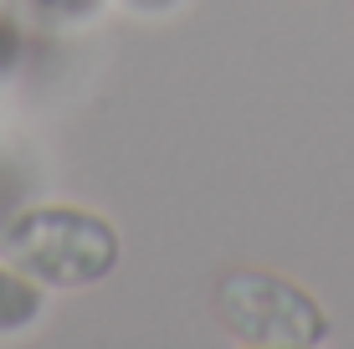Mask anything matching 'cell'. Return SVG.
<instances>
[{
    "label": "cell",
    "mask_w": 354,
    "mask_h": 349,
    "mask_svg": "<svg viewBox=\"0 0 354 349\" xmlns=\"http://www.w3.org/2000/svg\"><path fill=\"white\" fill-rule=\"evenodd\" d=\"M0 252L16 272L46 287H93L113 272L118 236L103 216L67 211V206H36L21 211L0 236Z\"/></svg>",
    "instance_id": "6da1fadb"
},
{
    "label": "cell",
    "mask_w": 354,
    "mask_h": 349,
    "mask_svg": "<svg viewBox=\"0 0 354 349\" xmlns=\"http://www.w3.org/2000/svg\"><path fill=\"white\" fill-rule=\"evenodd\" d=\"M216 308H221V323L247 344L298 349V344H319L328 334L324 308L298 283L272 278V272H231L216 293Z\"/></svg>",
    "instance_id": "7a4b0ae2"
},
{
    "label": "cell",
    "mask_w": 354,
    "mask_h": 349,
    "mask_svg": "<svg viewBox=\"0 0 354 349\" xmlns=\"http://www.w3.org/2000/svg\"><path fill=\"white\" fill-rule=\"evenodd\" d=\"M41 314V293H36V283L26 272H0V334H16L36 323Z\"/></svg>",
    "instance_id": "3957f363"
},
{
    "label": "cell",
    "mask_w": 354,
    "mask_h": 349,
    "mask_svg": "<svg viewBox=\"0 0 354 349\" xmlns=\"http://www.w3.org/2000/svg\"><path fill=\"white\" fill-rule=\"evenodd\" d=\"M41 16H57V21H77V16H93L97 0H31Z\"/></svg>",
    "instance_id": "277c9868"
},
{
    "label": "cell",
    "mask_w": 354,
    "mask_h": 349,
    "mask_svg": "<svg viewBox=\"0 0 354 349\" xmlns=\"http://www.w3.org/2000/svg\"><path fill=\"white\" fill-rule=\"evenodd\" d=\"M129 6H139V10H169V6H180V0H129Z\"/></svg>",
    "instance_id": "5b68a950"
}]
</instances>
